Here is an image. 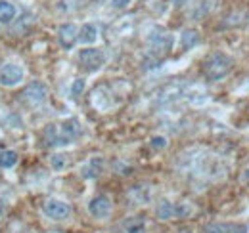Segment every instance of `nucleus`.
I'll use <instances>...</instances> for the list:
<instances>
[{
	"mask_svg": "<svg viewBox=\"0 0 249 233\" xmlns=\"http://www.w3.org/2000/svg\"><path fill=\"white\" fill-rule=\"evenodd\" d=\"M124 233H146V220L144 216H130L123 224Z\"/></svg>",
	"mask_w": 249,
	"mask_h": 233,
	"instance_id": "f8f14e48",
	"label": "nucleus"
},
{
	"mask_svg": "<svg viewBox=\"0 0 249 233\" xmlns=\"http://www.w3.org/2000/svg\"><path fill=\"white\" fill-rule=\"evenodd\" d=\"M180 44H182L184 50H192L194 46L199 44V33L194 29H186L180 34Z\"/></svg>",
	"mask_w": 249,
	"mask_h": 233,
	"instance_id": "2eb2a0df",
	"label": "nucleus"
},
{
	"mask_svg": "<svg viewBox=\"0 0 249 233\" xmlns=\"http://www.w3.org/2000/svg\"><path fill=\"white\" fill-rule=\"evenodd\" d=\"M0 151H4V146H2V142H0Z\"/></svg>",
	"mask_w": 249,
	"mask_h": 233,
	"instance_id": "393cba45",
	"label": "nucleus"
},
{
	"mask_svg": "<svg viewBox=\"0 0 249 233\" xmlns=\"http://www.w3.org/2000/svg\"><path fill=\"white\" fill-rule=\"evenodd\" d=\"M60 130V146H67L73 140H77L81 136V124L77 118H67L58 126Z\"/></svg>",
	"mask_w": 249,
	"mask_h": 233,
	"instance_id": "0eeeda50",
	"label": "nucleus"
},
{
	"mask_svg": "<svg viewBox=\"0 0 249 233\" xmlns=\"http://www.w3.org/2000/svg\"><path fill=\"white\" fill-rule=\"evenodd\" d=\"M111 208H113L111 199H109V195H106V193L96 195V197L90 199V203H89V212H90V216H92V218H98V220H106V218L111 214Z\"/></svg>",
	"mask_w": 249,
	"mask_h": 233,
	"instance_id": "39448f33",
	"label": "nucleus"
},
{
	"mask_svg": "<svg viewBox=\"0 0 249 233\" xmlns=\"http://www.w3.org/2000/svg\"><path fill=\"white\" fill-rule=\"evenodd\" d=\"M18 153L14 151V149H4V151H0V168H12V166H16V163H18Z\"/></svg>",
	"mask_w": 249,
	"mask_h": 233,
	"instance_id": "dca6fc26",
	"label": "nucleus"
},
{
	"mask_svg": "<svg viewBox=\"0 0 249 233\" xmlns=\"http://www.w3.org/2000/svg\"><path fill=\"white\" fill-rule=\"evenodd\" d=\"M79 63L87 73H96V71H100L104 67L106 56L98 48H85V50L79 52Z\"/></svg>",
	"mask_w": 249,
	"mask_h": 233,
	"instance_id": "7ed1b4c3",
	"label": "nucleus"
},
{
	"mask_svg": "<svg viewBox=\"0 0 249 233\" xmlns=\"http://www.w3.org/2000/svg\"><path fill=\"white\" fill-rule=\"evenodd\" d=\"M50 165H52L54 170H63L67 166V159H65V155H52Z\"/></svg>",
	"mask_w": 249,
	"mask_h": 233,
	"instance_id": "6ab92c4d",
	"label": "nucleus"
},
{
	"mask_svg": "<svg viewBox=\"0 0 249 233\" xmlns=\"http://www.w3.org/2000/svg\"><path fill=\"white\" fill-rule=\"evenodd\" d=\"M102 170H104V159L102 157H92L81 168V174H83L85 180H94V178H98V176L102 174Z\"/></svg>",
	"mask_w": 249,
	"mask_h": 233,
	"instance_id": "9d476101",
	"label": "nucleus"
},
{
	"mask_svg": "<svg viewBox=\"0 0 249 233\" xmlns=\"http://www.w3.org/2000/svg\"><path fill=\"white\" fill-rule=\"evenodd\" d=\"M46 96H48V90L46 86L40 83V81H35L31 84H27L25 90L21 92V100L25 103H29L31 107H36V105H42L46 101Z\"/></svg>",
	"mask_w": 249,
	"mask_h": 233,
	"instance_id": "20e7f679",
	"label": "nucleus"
},
{
	"mask_svg": "<svg viewBox=\"0 0 249 233\" xmlns=\"http://www.w3.org/2000/svg\"><path fill=\"white\" fill-rule=\"evenodd\" d=\"M58 40L63 50H71L79 40V29L73 23H63L58 29Z\"/></svg>",
	"mask_w": 249,
	"mask_h": 233,
	"instance_id": "6e6552de",
	"label": "nucleus"
},
{
	"mask_svg": "<svg viewBox=\"0 0 249 233\" xmlns=\"http://www.w3.org/2000/svg\"><path fill=\"white\" fill-rule=\"evenodd\" d=\"M234 69V59L224 52H213L203 61V77L211 83H218L228 77Z\"/></svg>",
	"mask_w": 249,
	"mask_h": 233,
	"instance_id": "f257e3e1",
	"label": "nucleus"
},
{
	"mask_svg": "<svg viewBox=\"0 0 249 233\" xmlns=\"http://www.w3.org/2000/svg\"><path fill=\"white\" fill-rule=\"evenodd\" d=\"M156 216L157 220H163V222L177 218V203H171L169 199H161L156 204Z\"/></svg>",
	"mask_w": 249,
	"mask_h": 233,
	"instance_id": "1a4fd4ad",
	"label": "nucleus"
},
{
	"mask_svg": "<svg viewBox=\"0 0 249 233\" xmlns=\"http://www.w3.org/2000/svg\"><path fill=\"white\" fill-rule=\"evenodd\" d=\"M42 142L46 147H58L60 146V130L58 124H46L42 130Z\"/></svg>",
	"mask_w": 249,
	"mask_h": 233,
	"instance_id": "9b49d317",
	"label": "nucleus"
},
{
	"mask_svg": "<svg viewBox=\"0 0 249 233\" xmlns=\"http://www.w3.org/2000/svg\"><path fill=\"white\" fill-rule=\"evenodd\" d=\"M23 81V69L16 63H6L0 69V84L2 86H16Z\"/></svg>",
	"mask_w": 249,
	"mask_h": 233,
	"instance_id": "423d86ee",
	"label": "nucleus"
},
{
	"mask_svg": "<svg viewBox=\"0 0 249 233\" xmlns=\"http://www.w3.org/2000/svg\"><path fill=\"white\" fill-rule=\"evenodd\" d=\"M14 17H16V8H14V4H10V2H6V0H0V21H2V23H10Z\"/></svg>",
	"mask_w": 249,
	"mask_h": 233,
	"instance_id": "f3484780",
	"label": "nucleus"
},
{
	"mask_svg": "<svg viewBox=\"0 0 249 233\" xmlns=\"http://www.w3.org/2000/svg\"><path fill=\"white\" fill-rule=\"evenodd\" d=\"M194 212V208L188 203H177V218H186Z\"/></svg>",
	"mask_w": 249,
	"mask_h": 233,
	"instance_id": "aec40b11",
	"label": "nucleus"
},
{
	"mask_svg": "<svg viewBox=\"0 0 249 233\" xmlns=\"http://www.w3.org/2000/svg\"><path fill=\"white\" fill-rule=\"evenodd\" d=\"M150 42H152V46H154V48L167 52V50H171V46H173V36H171V34H167V33L152 34V36H150Z\"/></svg>",
	"mask_w": 249,
	"mask_h": 233,
	"instance_id": "4468645a",
	"label": "nucleus"
},
{
	"mask_svg": "<svg viewBox=\"0 0 249 233\" xmlns=\"http://www.w3.org/2000/svg\"><path fill=\"white\" fill-rule=\"evenodd\" d=\"M42 212L46 218L54 220V222H63L71 216V204L62 201V199H46L42 203Z\"/></svg>",
	"mask_w": 249,
	"mask_h": 233,
	"instance_id": "f03ea898",
	"label": "nucleus"
},
{
	"mask_svg": "<svg viewBox=\"0 0 249 233\" xmlns=\"http://www.w3.org/2000/svg\"><path fill=\"white\" fill-rule=\"evenodd\" d=\"M85 81L83 79H77V81H73V84H71V96L73 98H79L81 94H83V90H85Z\"/></svg>",
	"mask_w": 249,
	"mask_h": 233,
	"instance_id": "4be33fe9",
	"label": "nucleus"
},
{
	"mask_svg": "<svg viewBox=\"0 0 249 233\" xmlns=\"http://www.w3.org/2000/svg\"><path fill=\"white\" fill-rule=\"evenodd\" d=\"M111 4H113L115 8H126V6L130 4V0H111Z\"/></svg>",
	"mask_w": 249,
	"mask_h": 233,
	"instance_id": "b1692460",
	"label": "nucleus"
},
{
	"mask_svg": "<svg viewBox=\"0 0 249 233\" xmlns=\"http://www.w3.org/2000/svg\"><path fill=\"white\" fill-rule=\"evenodd\" d=\"M203 233H226L224 230V222H213V224H207L203 228Z\"/></svg>",
	"mask_w": 249,
	"mask_h": 233,
	"instance_id": "412c9836",
	"label": "nucleus"
},
{
	"mask_svg": "<svg viewBox=\"0 0 249 233\" xmlns=\"http://www.w3.org/2000/svg\"><path fill=\"white\" fill-rule=\"evenodd\" d=\"M79 40L83 44H94L98 40V27L94 23H85L79 29Z\"/></svg>",
	"mask_w": 249,
	"mask_h": 233,
	"instance_id": "ddd939ff",
	"label": "nucleus"
},
{
	"mask_svg": "<svg viewBox=\"0 0 249 233\" xmlns=\"http://www.w3.org/2000/svg\"><path fill=\"white\" fill-rule=\"evenodd\" d=\"M150 147L152 149H165L167 147V138H163V136H154L152 140H150Z\"/></svg>",
	"mask_w": 249,
	"mask_h": 233,
	"instance_id": "5701e85b",
	"label": "nucleus"
},
{
	"mask_svg": "<svg viewBox=\"0 0 249 233\" xmlns=\"http://www.w3.org/2000/svg\"><path fill=\"white\" fill-rule=\"evenodd\" d=\"M226 233H249V226L244 222H224Z\"/></svg>",
	"mask_w": 249,
	"mask_h": 233,
	"instance_id": "a211bd4d",
	"label": "nucleus"
}]
</instances>
